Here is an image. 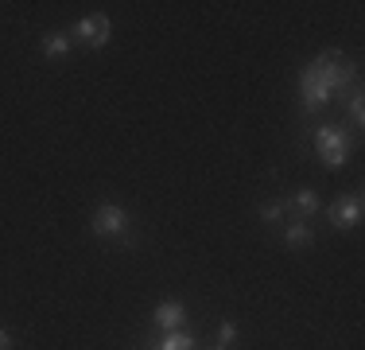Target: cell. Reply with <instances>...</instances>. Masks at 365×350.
<instances>
[{
	"label": "cell",
	"instance_id": "obj_6",
	"mask_svg": "<svg viewBox=\"0 0 365 350\" xmlns=\"http://www.w3.org/2000/svg\"><path fill=\"white\" fill-rule=\"evenodd\" d=\"M299 98H303V109L307 113H323L330 105V90L323 86V78H319L311 66L299 74Z\"/></svg>",
	"mask_w": 365,
	"mask_h": 350
},
{
	"label": "cell",
	"instance_id": "obj_14",
	"mask_svg": "<svg viewBox=\"0 0 365 350\" xmlns=\"http://www.w3.org/2000/svg\"><path fill=\"white\" fill-rule=\"evenodd\" d=\"M218 335H222V346H230L233 339H237V323H233V319H222V323H218Z\"/></svg>",
	"mask_w": 365,
	"mask_h": 350
},
{
	"label": "cell",
	"instance_id": "obj_4",
	"mask_svg": "<svg viewBox=\"0 0 365 350\" xmlns=\"http://www.w3.org/2000/svg\"><path fill=\"white\" fill-rule=\"evenodd\" d=\"M361 214H365L361 191H354V195H342L338 203L327 206V218H330V226H334V230H354V226L361 222Z\"/></svg>",
	"mask_w": 365,
	"mask_h": 350
},
{
	"label": "cell",
	"instance_id": "obj_10",
	"mask_svg": "<svg viewBox=\"0 0 365 350\" xmlns=\"http://www.w3.org/2000/svg\"><path fill=\"white\" fill-rule=\"evenodd\" d=\"M71 47H74V35L71 31H47V35H43V55H47V59L71 55Z\"/></svg>",
	"mask_w": 365,
	"mask_h": 350
},
{
	"label": "cell",
	"instance_id": "obj_9",
	"mask_svg": "<svg viewBox=\"0 0 365 350\" xmlns=\"http://www.w3.org/2000/svg\"><path fill=\"white\" fill-rule=\"evenodd\" d=\"M284 241H288V249H303V245L315 241V230H311V222H303V218H292V222L284 226Z\"/></svg>",
	"mask_w": 365,
	"mask_h": 350
},
{
	"label": "cell",
	"instance_id": "obj_2",
	"mask_svg": "<svg viewBox=\"0 0 365 350\" xmlns=\"http://www.w3.org/2000/svg\"><path fill=\"white\" fill-rule=\"evenodd\" d=\"M315 152L327 168H342L350 160V133L342 125H319L315 129Z\"/></svg>",
	"mask_w": 365,
	"mask_h": 350
},
{
	"label": "cell",
	"instance_id": "obj_8",
	"mask_svg": "<svg viewBox=\"0 0 365 350\" xmlns=\"http://www.w3.org/2000/svg\"><path fill=\"white\" fill-rule=\"evenodd\" d=\"M319 206H323V203H319V195H315V191H311V187L295 191V195L288 199V210H292L295 218H303V222H311V218L319 214Z\"/></svg>",
	"mask_w": 365,
	"mask_h": 350
},
{
	"label": "cell",
	"instance_id": "obj_3",
	"mask_svg": "<svg viewBox=\"0 0 365 350\" xmlns=\"http://www.w3.org/2000/svg\"><path fill=\"white\" fill-rule=\"evenodd\" d=\"M128 226H133V218H128V210L117 206V203L98 206V210H93V218H90V230L98 234V238H109V241H125L128 238Z\"/></svg>",
	"mask_w": 365,
	"mask_h": 350
},
{
	"label": "cell",
	"instance_id": "obj_13",
	"mask_svg": "<svg viewBox=\"0 0 365 350\" xmlns=\"http://www.w3.org/2000/svg\"><path fill=\"white\" fill-rule=\"evenodd\" d=\"M288 214H292V210H288V199H284V203H268L264 210H260V218H264V222H284Z\"/></svg>",
	"mask_w": 365,
	"mask_h": 350
},
{
	"label": "cell",
	"instance_id": "obj_15",
	"mask_svg": "<svg viewBox=\"0 0 365 350\" xmlns=\"http://www.w3.org/2000/svg\"><path fill=\"white\" fill-rule=\"evenodd\" d=\"M0 350H12V335H8L4 327H0Z\"/></svg>",
	"mask_w": 365,
	"mask_h": 350
},
{
	"label": "cell",
	"instance_id": "obj_1",
	"mask_svg": "<svg viewBox=\"0 0 365 350\" xmlns=\"http://www.w3.org/2000/svg\"><path fill=\"white\" fill-rule=\"evenodd\" d=\"M311 70L323 78V86H327L330 94H334V90H346V86L358 82V70H354V63L342 55V51H323V55L311 63Z\"/></svg>",
	"mask_w": 365,
	"mask_h": 350
},
{
	"label": "cell",
	"instance_id": "obj_11",
	"mask_svg": "<svg viewBox=\"0 0 365 350\" xmlns=\"http://www.w3.org/2000/svg\"><path fill=\"white\" fill-rule=\"evenodd\" d=\"M195 335H187V331H163L155 350H195Z\"/></svg>",
	"mask_w": 365,
	"mask_h": 350
},
{
	"label": "cell",
	"instance_id": "obj_12",
	"mask_svg": "<svg viewBox=\"0 0 365 350\" xmlns=\"http://www.w3.org/2000/svg\"><path fill=\"white\" fill-rule=\"evenodd\" d=\"M346 109H350V125L361 129V125H365V94H361L358 82H354V90H350V101H346Z\"/></svg>",
	"mask_w": 365,
	"mask_h": 350
},
{
	"label": "cell",
	"instance_id": "obj_16",
	"mask_svg": "<svg viewBox=\"0 0 365 350\" xmlns=\"http://www.w3.org/2000/svg\"><path fill=\"white\" fill-rule=\"evenodd\" d=\"M214 350H230V346H222V343H218V346H214Z\"/></svg>",
	"mask_w": 365,
	"mask_h": 350
},
{
	"label": "cell",
	"instance_id": "obj_7",
	"mask_svg": "<svg viewBox=\"0 0 365 350\" xmlns=\"http://www.w3.org/2000/svg\"><path fill=\"white\" fill-rule=\"evenodd\" d=\"M152 319H155V327H160V331H179V327H182V319H187V308H182L179 300L155 304Z\"/></svg>",
	"mask_w": 365,
	"mask_h": 350
},
{
	"label": "cell",
	"instance_id": "obj_5",
	"mask_svg": "<svg viewBox=\"0 0 365 350\" xmlns=\"http://www.w3.org/2000/svg\"><path fill=\"white\" fill-rule=\"evenodd\" d=\"M74 39H82L86 47H93V51H101L109 43V35H113V24H109V16H86V20H78L74 24Z\"/></svg>",
	"mask_w": 365,
	"mask_h": 350
}]
</instances>
